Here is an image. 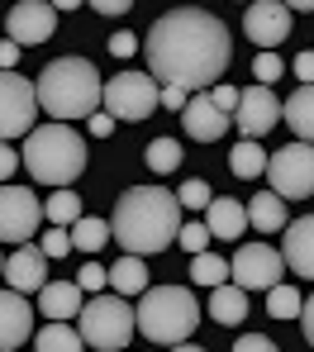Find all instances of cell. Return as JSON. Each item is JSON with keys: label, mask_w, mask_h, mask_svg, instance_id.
Wrapping results in <instances>:
<instances>
[{"label": "cell", "mask_w": 314, "mask_h": 352, "mask_svg": "<svg viewBox=\"0 0 314 352\" xmlns=\"http://www.w3.org/2000/svg\"><path fill=\"white\" fill-rule=\"evenodd\" d=\"M53 29H58V10H53L48 0H19V5L5 14V34H10V43H19V48L48 43Z\"/></svg>", "instance_id": "12"}, {"label": "cell", "mask_w": 314, "mask_h": 352, "mask_svg": "<svg viewBox=\"0 0 314 352\" xmlns=\"http://www.w3.org/2000/svg\"><path fill=\"white\" fill-rule=\"evenodd\" d=\"M210 100H214L224 115H229V110H238V91H234V86H210Z\"/></svg>", "instance_id": "38"}, {"label": "cell", "mask_w": 314, "mask_h": 352, "mask_svg": "<svg viewBox=\"0 0 314 352\" xmlns=\"http://www.w3.org/2000/svg\"><path fill=\"white\" fill-rule=\"evenodd\" d=\"M157 91L148 72H120L115 81H105V96H100V110L110 119H124V124H138L157 110Z\"/></svg>", "instance_id": "7"}, {"label": "cell", "mask_w": 314, "mask_h": 352, "mask_svg": "<svg viewBox=\"0 0 314 352\" xmlns=\"http://www.w3.org/2000/svg\"><path fill=\"white\" fill-rule=\"evenodd\" d=\"M110 281H115V295H143V291H148V267H143V257H124V262H115Z\"/></svg>", "instance_id": "25"}, {"label": "cell", "mask_w": 314, "mask_h": 352, "mask_svg": "<svg viewBox=\"0 0 314 352\" xmlns=\"http://www.w3.org/2000/svg\"><path fill=\"white\" fill-rule=\"evenodd\" d=\"M19 162L34 172L38 186H58L67 190L76 176L86 172V143L71 124H38L29 138H24V153Z\"/></svg>", "instance_id": "4"}, {"label": "cell", "mask_w": 314, "mask_h": 352, "mask_svg": "<svg viewBox=\"0 0 314 352\" xmlns=\"http://www.w3.org/2000/svg\"><path fill=\"white\" fill-rule=\"evenodd\" d=\"M143 53H148L153 81L200 96V91L219 86V76L229 72L234 38H229V24L219 14H210L200 5H181V10H167L162 19H153Z\"/></svg>", "instance_id": "1"}, {"label": "cell", "mask_w": 314, "mask_h": 352, "mask_svg": "<svg viewBox=\"0 0 314 352\" xmlns=\"http://www.w3.org/2000/svg\"><path fill=\"white\" fill-rule=\"evenodd\" d=\"M5 286L19 291V295L43 291V286H48V257H43V248H34V243L14 248V252L5 257Z\"/></svg>", "instance_id": "15"}, {"label": "cell", "mask_w": 314, "mask_h": 352, "mask_svg": "<svg viewBox=\"0 0 314 352\" xmlns=\"http://www.w3.org/2000/svg\"><path fill=\"white\" fill-rule=\"evenodd\" d=\"M177 200H181V210H205V205H210L214 195H210V186H205L200 176H190L186 186L177 190Z\"/></svg>", "instance_id": "32"}, {"label": "cell", "mask_w": 314, "mask_h": 352, "mask_svg": "<svg viewBox=\"0 0 314 352\" xmlns=\"http://www.w3.org/2000/svg\"><path fill=\"white\" fill-rule=\"evenodd\" d=\"M38 119V91L19 72H0V143L29 138Z\"/></svg>", "instance_id": "9"}, {"label": "cell", "mask_w": 314, "mask_h": 352, "mask_svg": "<svg viewBox=\"0 0 314 352\" xmlns=\"http://www.w3.org/2000/svg\"><path fill=\"white\" fill-rule=\"evenodd\" d=\"M105 281H110V272H105L100 262H86V267L76 272V286H81L86 295H100V291H105Z\"/></svg>", "instance_id": "34"}, {"label": "cell", "mask_w": 314, "mask_h": 352, "mask_svg": "<svg viewBox=\"0 0 314 352\" xmlns=\"http://www.w3.org/2000/svg\"><path fill=\"white\" fill-rule=\"evenodd\" d=\"M34 91H38V105L58 119V124H67V119H91L96 110H100L105 81H100L96 62L58 58V62H48V67L38 72Z\"/></svg>", "instance_id": "3"}, {"label": "cell", "mask_w": 314, "mask_h": 352, "mask_svg": "<svg viewBox=\"0 0 314 352\" xmlns=\"http://www.w3.org/2000/svg\"><path fill=\"white\" fill-rule=\"evenodd\" d=\"M224 276H229V262L219 257V252H200V257H190V281L195 286H224Z\"/></svg>", "instance_id": "27"}, {"label": "cell", "mask_w": 314, "mask_h": 352, "mask_svg": "<svg viewBox=\"0 0 314 352\" xmlns=\"http://www.w3.org/2000/svg\"><path fill=\"white\" fill-rule=\"evenodd\" d=\"M143 162L153 167V172H177V162H181V143L177 138H153L148 143V153H143Z\"/></svg>", "instance_id": "29"}, {"label": "cell", "mask_w": 314, "mask_h": 352, "mask_svg": "<svg viewBox=\"0 0 314 352\" xmlns=\"http://www.w3.org/2000/svg\"><path fill=\"white\" fill-rule=\"evenodd\" d=\"M43 219H48L53 229H67V224H76V219H81V200H76L71 190H58V195L43 205Z\"/></svg>", "instance_id": "30"}, {"label": "cell", "mask_w": 314, "mask_h": 352, "mask_svg": "<svg viewBox=\"0 0 314 352\" xmlns=\"http://www.w3.org/2000/svg\"><path fill=\"white\" fill-rule=\"evenodd\" d=\"M281 58L276 53H257V62H252V76H257V86H271V81H281Z\"/></svg>", "instance_id": "35"}, {"label": "cell", "mask_w": 314, "mask_h": 352, "mask_svg": "<svg viewBox=\"0 0 314 352\" xmlns=\"http://www.w3.org/2000/svg\"><path fill=\"white\" fill-rule=\"evenodd\" d=\"M19 53H24V48H19V43H10V38H5V43H0V72H10V67H14V62H19Z\"/></svg>", "instance_id": "45"}, {"label": "cell", "mask_w": 314, "mask_h": 352, "mask_svg": "<svg viewBox=\"0 0 314 352\" xmlns=\"http://www.w3.org/2000/svg\"><path fill=\"white\" fill-rule=\"evenodd\" d=\"M281 119L295 129V143H310L314 148V86H300V91L281 105Z\"/></svg>", "instance_id": "21"}, {"label": "cell", "mask_w": 314, "mask_h": 352, "mask_svg": "<svg viewBox=\"0 0 314 352\" xmlns=\"http://www.w3.org/2000/svg\"><path fill=\"white\" fill-rule=\"evenodd\" d=\"M234 124L243 129V138L257 143L267 129H276L281 124V100L271 96V86H248V91H238V110H234Z\"/></svg>", "instance_id": "13"}, {"label": "cell", "mask_w": 314, "mask_h": 352, "mask_svg": "<svg viewBox=\"0 0 314 352\" xmlns=\"http://www.w3.org/2000/svg\"><path fill=\"white\" fill-rule=\"evenodd\" d=\"M234 352H281V348H276L267 333H243V338L234 343Z\"/></svg>", "instance_id": "37"}, {"label": "cell", "mask_w": 314, "mask_h": 352, "mask_svg": "<svg viewBox=\"0 0 314 352\" xmlns=\"http://www.w3.org/2000/svg\"><path fill=\"white\" fill-rule=\"evenodd\" d=\"M267 181H271V195H281V200L314 195V148L310 143H286L281 153H271L267 157Z\"/></svg>", "instance_id": "8"}, {"label": "cell", "mask_w": 314, "mask_h": 352, "mask_svg": "<svg viewBox=\"0 0 314 352\" xmlns=\"http://www.w3.org/2000/svg\"><path fill=\"white\" fill-rule=\"evenodd\" d=\"M124 352H128V348H124Z\"/></svg>", "instance_id": "50"}, {"label": "cell", "mask_w": 314, "mask_h": 352, "mask_svg": "<svg viewBox=\"0 0 314 352\" xmlns=\"http://www.w3.org/2000/svg\"><path fill=\"white\" fill-rule=\"evenodd\" d=\"M243 210H248V224H252V229H262V234H276V229H286V224H291V219H286V200H281V195H271V190L252 195Z\"/></svg>", "instance_id": "22"}, {"label": "cell", "mask_w": 314, "mask_h": 352, "mask_svg": "<svg viewBox=\"0 0 314 352\" xmlns=\"http://www.w3.org/2000/svg\"><path fill=\"white\" fill-rule=\"evenodd\" d=\"M172 352H205V348H195V343H177Z\"/></svg>", "instance_id": "48"}, {"label": "cell", "mask_w": 314, "mask_h": 352, "mask_svg": "<svg viewBox=\"0 0 314 352\" xmlns=\"http://www.w3.org/2000/svg\"><path fill=\"white\" fill-rule=\"evenodd\" d=\"M229 167H234V176H243V181H252V176H262L267 172V153L257 148V143H238L234 153H229Z\"/></svg>", "instance_id": "28"}, {"label": "cell", "mask_w": 314, "mask_h": 352, "mask_svg": "<svg viewBox=\"0 0 314 352\" xmlns=\"http://www.w3.org/2000/svg\"><path fill=\"white\" fill-rule=\"evenodd\" d=\"M38 214H43V205H38L34 190H24V186H0V243L24 248L29 238L38 234Z\"/></svg>", "instance_id": "11"}, {"label": "cell", "mask_w": 314, "mask_h": 352, "mask_svg": "<svg viewBox=\"0 0 314 352\" xmlns=\"http://www.w3.org/2000/svg\"><path fill=\"white\" fill-rule=\"evenodd\" d=\"M110 243V219H76L71 224V248H81V252H100Z\"/></svg>", "instance_id": "26"}, {"label": "cell", "mask_w": 314, "mask_h": 352, "mask_svg": "<svg viewBox=\"0 0 314 352\" xmlns=\"http://www.w3.org/2000/svg\"><path fill=\"white\" fill-rule=\"evenodd\" d=\"M110 234L124 248L128 257H148L172 248L181 234V200L162 186H128L124 195L115 200V219Z\"/></svg>", "instance_id": "2"}, {"label": "cell", "mask_w": 314, "mask_h": 352, "mask_svg": "<svg viewBox=\"0 0 314 352\" xmlns=\"http://www.w3.org/2000/svg\"><path fill=\"white\" fill-rule=\"evenodd\" d=\"M76 333H81V343L96 352H124L128 338L138 333V324H133V305H128L124 295H91L86 305H81V314H76Z\"/></svg>", "instance_id": "6"}, {"label": "cell", "mask_w": 314, "mask_h": 352, "mask_svg": "<svg viewBox=\"0 0 314 352\" xmlns=\"http://www.w3.org/2000/svg\"><path fill=\"white\" fill-rule=\"evenodd\" d=\"M14 167H19V153L0 143V181H10V172H14Z\"/></svg>", "instance_id": "43"}, {"label": "cell", "mask_w": 314, "mask_h": 352, "mask_svg": "<svg viewBox=\"0 0 314 352\" xmlns=\"http://www.w3.org/2000/svg\"><path fill=\"white\" fill-rule=\"evenodd\" d=\"M229 276H234L238 291H271V286H281L286 262H281V252L267 248V243H243V248L234 252V262H229Z\"/></svg>", "instance_id": "10"}, {"label": "cell", "mask_w": 314, "mask_h": 352, "mask_svg": "<svg viewBox=\"0 0 314 352\" xmlns=\"http://www.w3.org/2000/svg\"><path fill=\"white\" fill-rule=\"evenodd\" d=\"M38 248H43V257H67L71 252V234L67 229H43V243Z\"/></svg>", "instance_id": "36"}, {"label": "cell", "mask_w": 314, "mask_h": 352, "mask_svg": "<svg viewBox=\"0 0 314 352\" xmlns=\"http://www.w3.org/2000/svg\"><path fill=\"white\" fill-rule=\"evenodd\" d=\"M295 76H300V86H314V53L295 58Z\"/></svg>", "instance_id": "42"}, {"label": "cell", "mask_w": 314, "mask_h": 352, "mask_svg": "<svg viewBox=\"0 0 314 352\" xmlns=\"http://www.w3.org/2000/svg\"><path fill=\"white\" fill-rule=\"evenodd\" d=\"M110 53H115V58H133V53H138V38H133V34H115V38H110Z\"/></svg>", "instance_id": "40"}, {"label": "cell", "mask_w": 314, "mask_h": 352, "mask_svg": "<svg viewBox=\"0 0 314 352\" xmlns=\"http://www.w3.org/2000/svg\"><path fill=\"white\" fill-rule=\"evenodd\" d=\"M300 319H305V343L314 348V295L305 300V305H300Z\"/></svg>", "instance_id": "46"}, {"label": "cell", "mask_w": 314, "mask_h": 352, "mask_svg": "<svg viewBox=\"0 0 314 352\" xmlns=\"http://www.w3.org/2000/svg\"><path fill=\"white\" fill-rule=\"evenodd\" d=\"M34 338V309L19 291H0V352H14Z\"/></svg>", "instance_id": "17"}, {"label": "cell", "mask_w": 314, "mask_h": 352, "mask_svg": "<svg viewBox=\"0 0 314 352\" xmlns=\"http://www.w3.org/2000/svg\"><path fill=\"white\" fill-rule=\"evenodd\" d=\"M81 286H76V281H48V286H43V291H38V314H48V319H76V314H81V305H86V300H81Z\"/></svg>", "instance_id": "19"}, {"label": "cell", "mask_w": 314, "mask_h": 352, "mask_svg": "<svg viewBox=\"0 0 314 352\" xmlns=\"http://www.w3.org/2000/svg\"><path fill=\"white\" fill-rule=\"evenodd\" d=\"M91 10H96V14H128L133 5H128V0H96Z\"/></svg>", "instance_id": "44"}, {"label": "cell", "mask_w": 314, "mask_h": 352, "mask_svg": "<svg viewBox=\"0 0 314 352\" xmlns=\"http://www.w3.org/2000/svg\"><path fill=\"white\" fill-rule=\"evenodd\" d=\"M281 262H286L295 276H310V281H314V214H305V219H291V224H286Z\"/></svg>", "instance_id": "18"}, {"label": "cell", "mask_w": 314, "mask_h": 352, "mask_svg": "<svg viewBox=\"0 0 314 352\" xmlns=\"http://www.w3.org/2000/svg\"><path fill=\"white\" fill-rule=\"evenodd\" d=\"M243 34H248L257 48H276V43H286V34H291V10L281 5V0H257L243 10Z\"/></svg>", "instance_id": "14"}, {"label": "cell", "mask_w": 314, "mask_h": 352, "mask_svg": "<svg viewBox=\"0 0 314 352\" xmlns=\"http://www.w3.org/2000/svg\"><path fill=\"white\" fill-rule=\"evenodd\" d=\"M181 129H186L195 143H219L229 133V115L210 100V91H200V96H190L186 110H181Z\"/></svg>", "instance_id": "16"}, {"label": "cell", "mask_w": 314, "mask_h": 352, "mask_svg": "<svg viewBox=\"0 0 314 352\" xmlns=\"http://www.w3.org/2000/svg\"><path fill=\"white\" fill-rule=\"evenodd\" d=\"M186 91H177V86H162V91H157V105H167V110H177V115H181V110H186Z\"/></svg>", "instance_id": "39"}, {"label": "cell", "mask_w": 314, "mask_h": 352, "mask_svg": "<svg viewBox=\"0 0 314 352\" xmlns=\"http://www.w3.org/2000/svg\"><path fill=\"white\" fill-rule=\"evenodd\" d=\"M133 324L148 343H190L195 324H200V305L186 286H148L138 295V309H133Z\"/></svg>", "instance_id": "5"}, {"label": "cell", "mask_w": 314, "mask_h": 352, "mask_svg": "<svg viewBox=\"0 0 314 352\" xmlns=\"http://www.w3.org/2000/svg\"><path fill=\"white\" fill-rule=\"evenodd\" d=\"M86 124H91V133H96V138H110V133H115V119L105 115V110H96Z\"/></svg>", "instance_id": "41"}, {"label": "cell", "mask_w": 314, "mask_h": 352, "mask_svg": "<svg viewBox=\"0 0 314 352\" xmlns=\"http://www.w3.org/2000/svg\"><path fill=\"white\" fill-rule=\"evenodd\" d=\"M286 10H291V14H295V10H305V14H314V0H291Z\"/></svg>", "instance_id": "47"}, {"label": "cell", "mask_w": 314, "mask_h": 352, "mask_svg": "<svg viewBox=\"0 0 314 352\" xmlns=\"http://www.w3.org/2000/svg\"><path fill=\"white\" fill-rule=\"evenodd\" d=\"M34 343H38V352H81V348H86V343H81V333H76L71 324H63V319L43 324Z\"/></svg>", "instance_id": "24"}, {"label": "cell", "mask_w": 314, "mask_h": 352, "mask_svg": "<svg viewBox=\"0 0 314 352\" xmlns=\"http://www.w3.org/2000/svg\"><path fill=\"white\" fill-rule=\"evenodd\" d=\"M177 243H181V248H186L190 257H200V252H205V248H210V229H205V224H195V219H190V224H181V234H177Z\"/></svg>", "instance_id": "33"}, {"label": "cell", "mask_w": 314, "mask_h": 352, "mask_svg": "<svg viewBox=\"0 0 314 352\" xmlns=\"http://www.w3.org/2000/svg\"><path fill=\"white\" fill-rule=\"evenodd\" d=\"M210 319L214 324H243L248 319V291H238V286H214L210 291Z\"/></svg>", "instance_id": "23"}, {"label": "cell", "mask_w": 314, "mask_h": 352, "mask_svg": "<svg viewBox=\"0 0 314 352\" xmlns=\"http://www.w3.org/2000/svg\"><path fill=\"white\" fill-rule=\"evenodd\" d=\"M205 229H210V238H243L248 234V210L238 200H210L205 205Z\"/></svg>", "instance_id": "20"}, {"label": "cell", "mask_w": 314, "mask_h": 352, "mask_svg": "<svg viewBox=\"0 0 314 352\" xmlns=\"http://www.w3.org/2000/svg\"><path fill=\"white\" fill-rule=\"evenodd\" d=\"M300 305H305L300 291H295V286H286V281L267 291V314H276V319H300Z\"/></svg>", "instance_id": "31"}, {"label": "cell", "mask_w": 314, "mask_h": 352, "mask_svg": "<svg viewBox=\"0 0 314 352\" xmlns=\"http://www.w3.org/2000/svg\"><path fill=\"white\" fill-rule=\"evenodd\" d=\"M0 281H5V262H0Z\"/></svg>", "instance_id": "49"}]
</instances>
